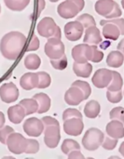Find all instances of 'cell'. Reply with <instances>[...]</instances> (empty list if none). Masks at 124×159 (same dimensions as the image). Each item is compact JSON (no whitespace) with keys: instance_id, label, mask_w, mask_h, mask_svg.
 <instances>
[{"instance_id":"42","label":"cell","mask_w":124,"mask_h":159,"mask_svg":"<svg viewBox=\"0 0 124 159\" xmlns=\"http://www.w3.org/2000/svg\"><path fill=\"white\" fill-rule=\"evenodd\" d=\"M41 121H42V123L44 125V128L50 127V126H59L60 127V124H59L58 120L51 117V116H44V117H42Z\"/></svg>"},{"instance_id":"34","label":"cell","mask_w":124,"mask_h":159,"mask_svg":"<svg viewBox=\"0 0 124 159\" xmlns=\"http://www.w3.org/2000/svg\"><path fill=\"white\" fill-rule=\"evenodd\" d=\"M106 23H113L115 24L121 32V34L124 35V19L122 18H117V19H109V20H102L100 21V24L103 26Z\"/></svg>"},{"instance_id":"54","label":"cell","mask_w":124,"mask_h":159,"mask_svg":"<svg viewBox=\"0 0 124 159\" xmlns=\"http://www.w3.org/2000/svg\"><path fill=\"white\" fill-rule=\"evenodd\" d=\"M122 7H123L124 9V0H122Z\"/></svg>"},{"instance_id":"8","label":"cell","mask_w":124,"mask_h":159,"mask_svg":"<svg viewBox=\"0 0 124 159\" xmlns=\"http://www.w3.org/2000/svg\"><path fill=\"white\" fill-rule=\"evenodd\" d=\"M45 128L42 121L36 117H30L23 123V130L29 137H39Z\"/></svg>"},{"instance_id":"49","label":"cell","mask_w":124,"mask_h":159,"mask_svg":"<svg viewBox=\"0 0 124 159\" xmlns=\"http://www.w3.org/2000/svg\"><path fill=\"white\" fill-rule=\"evenodd\" d=\"M5 122H6L5 116H4V114L2 112H0V129L5 126Z\"/></svg>"},{"instance_id":"46","label":"cell","mask_w":124,"mask_h":159,"mask_svg":"<svg viewBox=\"0 0 124 159\" xmlns=\"http://www.w3.org/2000/svg\"><path fill=\"white\" fill-rule=\"evenodd\" d=\"M71 1H73L78 6L79 11H81L84 8V6H85V1L84 0H71Z\"/></svg>"},{"instance_id":"14","label":"cell","mask_w":124,"mask_h":159,"mask_svg":"<svg viewBox=\"0 0 124 159\" xmlns=\"http://www.w3.org/2000/svg\"><path fill=\"white\" fill-rule=\"evenodd\" d=\"M84 94L83 92L77 87H72L68 89L64 94V101L68 105L76 106L79 105L80 102L84 101Z\"/></svg>"},{"instance_id":"11","label":"cell","mask_w":124,"mask_h":159,"mask_svg":"<svg viewBox=\"0 0 124 159\" xmlns=\"http://www.w3.org/2000/svg\"><path fill=\"white\" fill-rule=\"evenodd\" d=\"M84 32L83 25L78 21H69L64 25V34L69 41H78L82 37Z\"/></svg>"},{"instance_id":"40","label":"cell","mask_w":124,"mask_h":159,"mask_svg":"<svg viewBox=\"0 0 124 159\" xmlns=\"http://www.w3.org/2000/svg\"><path fill=\"white\" fill-rule=\"evenodd\" d=\"M13 132H14V129L9 126H4L3 128H1L0 129V143L3 144H6L8 136Z\"/></svg>"},{"instance_id":"43","label":"cell","mask_w":124,"mask_h":159,"mask_svg":"<svg viewBox=\"0 0 124 159\" xmlns=\"http://www.w3.org/2000/svg\"><path fill=\"white\" fill-rule=\"evenodd\" d=\"M122 14V9H121V7H120L119 4H118V3H116V4H115V6H114L113 10H112V11L110 12V14H108L106 18H107V20H109V19H117V18H121Z\"/></svg>"},{"instance_id":"3","label":"cell","mask_w":124,"mask_h":159,"mask_svg":"<svg viewBox=\"0 0 124 159\" xmlns=\"http://www.w3.org/2000/svg\"><path fill=\"white\" fill-rule=\"evenodd\" d=\"M44 51L50 60L59 59L64 55V45L60 38L50 37L45 45Z\"/></svg>"},{"instance_id":"19","label":"cell","mask_w":124,"mask_h":159,"mask_svg":"<svg viewBox=\"0 0 124 159\" xmlns=\"http://www.w3.org/2000/svg\"><path fill=\"white\" fill-rule=\"evenodd\" d=\"M116 2L114 0H98L95 3V11L105 18L113 10Z\"/></svg>"},{"instance_id":"18","label":"cell","mask_w":124,"mask_h":159,"mask_svg":"<svg viewBox=\"0 0 124 159\" xmlns=\"http://www.w3.org/2000/svg\"><path fill=\"white\" fill-rule=\"evenodd\" d=\"M38 75L36 73H26L20 79L21 87L25 90H31L38 86Z\"/></svg>"},{"instance_id":"6","label":"cell","mask_w":124,"mask_h":159,"mask_svg":"<svg viewBox=\"0 0 124 159\" xmlns=\"http://www.w3.org/2000/svg\"><path fill=\"white\" fill-rule=\"evenodd\" d=\"M57 28H58V25L56 24L54 20L50 17L43 18L36 26L38 34L46 38L53 37Z\"/></svg>"},{"instance_id":"37","label":"cell","mask_w":124,"mask_h":159,"mask_svg":"<svg viewBox=\"0 0 124 159\" xmlns=\"http://www.w3.org/2000/svg\"><path fill=\"white\" fill-rule=\"evenodd\" d=\"M107 98L109 102L111 103H118L120 102H122V98H123V93L122 92V90L120 91H107Z\"/></svg>"},{"instance_id":"2","label":"cell","mask_w":124,"mask_h":159,"mask_svg":"<svg viewBox=\"0 0 124 159\" xmlns=\"http://www.w3.org/2000/svg\"><path fill=\"white\" fill-rule=\"evenodd\" d=\"M104 139L105 135L99 129L91 128L82 138V145L88 151H95L102 145Z\"/></svg>"},{"instance_id":"56","label":"cell","mask_w":124,"mask_h":159,"mask_svg":"<svg viewBox=\"0 0 124 159\" xmlns=\"http://www.w3.org/2000/svg\"><path fill=\"white\" fill-rule=\"evenodd\" d=\"M86 159H94L93 157H88V158H86Z\"/></svg>"},{"instance_id":"24","label":"cell","mask_w":124,"mask_h":159,"mask_svg":"<svg viewBox=\"0 0 124 159\" xmlns=\"http://www.w3.org/2000/svg\"><path fill=\"white\" fill-rule=\"evenodd\" d=\"M101 111L100 103L97 101H90L86 103L84 107V115L88 118H96Z\"/></svg>"},{"instance_id":"29","label":"cell","mask_w":124,"mask_h":159,"mask_svg":"<svg viewBox=\"0 0 124 159\" xmlns=\"http://www.w3.org/2000/svg\"><path fill=\"white\" fill-rule=\"evenodd\" d=\"M62 152L65 155H68L72 151H79L80 150V145L78 142L72 139H66L63 142L61 146Z\"/></svg>"},{"instance_id":"52","label":"cell","mask_w":124,"mask_h":159,"mask_svg":"<svg viewBox=\"0 0 124 159\" xmlns=\"http://www.w3.org/2000/svg\"><path fill=\"white\" fill-rule=\"evenodd\" d=\"M107 159H122V158H120L119 157H117V156H113V157H110L109 158H107Z\"/></svg>"},{"instance_id":"13","label":"cell","mask_w":124,"mask_h":159,"mask_svg":"<svg viewBox=\"0 0 124 159\" xmlns=\"http://www.w3.org/2000/svg\"><path fill=\"white\" fill-rule=\"evenodd\" d=\"M57 12L64 19H71L77 16L80 11L73 1L65 0L57 7Z\"/></svg>"},{"instance_id":"45","label":"cell","mask_w":124,"mask_h":159,"mask_svg":"<svg viewBox=\"0 0 124 159\" xmlns=\"http://www.w3.org/2000/svg\"><path fill=\"white\" fill-rule=\"evenodd\" d=\"M68 159H86L82 153L79 151H72L68 154Z\"/></svg>"},{"instance_id":"15","label":"cell","mask_w":124,"mask_h":159,"mask_svg":"<svg viewBox=\"0 0 124 159\" xmlns=\"http://www.w3.org/2000/svg\"><path fill=\"white\" fill-rule=\"evenodd\" d=\"M107 133L108 137L113 139H122L124 138V125L123 123L118 120H111L107 125Z\"/></svg>"},{"instance_id":"23","label":"cell","mask_w":124,"mask_h":159,"mask_svg":"<svg viewBox=\"0 0 124 159\" xmlns=\"http://www.w3.org/2000/svg\"><path fill=\"white\" fill-rule=\"evenodd\" d=\"M103 35L105 36V38L108 40L115 41L120 37L121 32H120V29L115 24L106 23L103 25Z\"/></svg>"},{"instance_id":"4","label":"cell","mask_w":124,"mask_h":159,"mask_svg":"<svg viewBox=\"0 0 124 159\" xmlns=\"http://www.w3.org/2000/svg\"><path fill=\"white\" fill-rule=\"evenodd\" d=\"M8 150L14 155H21L25 153L27 146V139L24 138L21 133H11L6 143Z\"/></svg>"},{"instance_id":"26","label":"cell","mask_w":124,"mask_h":159,"mask_svg":"<svg viewBox=\"0 0 124 159\" xmlns=\"http://www.w3.org/2000/svg\"><path fill=\"white\" fill-rule=\"evenodd\" d=\"M112 75H113V77H112L110 84L107 87V90H109V91L122 90V86H123V79H122L121 74L116 71H112Z\"/></svg>"},{"instance_id":"17","label":"cell","mask_w":124,"mask_h":159,"mask_svg":"<svg viewBox=\"0 0 124 159\" xmlns=\"http://www.w3.org/2000/svg\"><path fill=\"white\" fill-rule=\"evenodd\" d=\"M83 42L88 45H98L102 42L100 30L96 26L89 27L85 30Z\"/></svg>"},{"instance_id":"39","label":"cell","mask_w":124,"mask_h":159,"mask_svg":"<svg viewBox=\"0 0 124 159\" xmlns=\"http://www.w3.org/2000/svg\"><path fill=\"white\" fill-rule=\"evenodd\" d=\"M117 145H118V140L117 139H113V138H110V137H105L101 146L105 150L110 151V150H114Z\"/></svg>"},{"instance_id":"10","label":"cell","mask_w":124,"mask_h":159,"mask_svg":"<svg viewBox=\"0 0 124 159\" xmlns=\"http://www.w3.org/2000/svg\"><path fill=\"white\" fill-rule=\"evenodd\" d=\"M19 98V89L12 82L5 83L0 87V99L6 103H11Z\"/></svg>"},{"instance_id":"35","label":"cell","mask_w":124,"mask_h":159,"mask_svg":"<svg viewBox=\"0 0 124 159\" xmlns=\"http://www.w3.org/2000/svg\"><path fill=\"white\" fill-rule=\"evenodd\" d=\"M67 58L65 55H64L63 57L59 58V59H55V60H50V64L52 65V67L56 70H64L67 66Z\"/></svg>"},{"instance_id":"5","label":"cell","mask_w":124,"mask_h":159,"mask_svg":"<svg viewBox=\"0 0 124 159\" xmlns=\"http://www.w3.org/2000/svg\"><path fill=\"white\" fill-rule=\"evenodd\" d=\"M94 45L79 44L72 48V57L76 62L83 63L92 61Z\"/></svg>"},{"instance_id":"28","label":"cell","mask_w":124,"mask_h":159,"mask_svg":"<svg viewBox=\"0 0 124 159\" xmlns=\"http://www.w3.org/2000/svg\"><path fill=\"white\" fill-rule=\"evenodd\" d=\"M41 64V60L36 54H29L24 59V66L28 70H36Z\"/></svg>"},{"instance_id":"27","label":"cell","mask_w":124,"mask_h":159,"mask_svg":"<svg viewBox=\"0 0 124 159\" xmlns=\"http://www.w3.org/2000/svg\"><path fill=\"white\" fill-rule=\"evenodd\" d=\"M31 0H4L5 5L7 8L13 11H21L23 10L30 3Z\"/></svg>"},{"instance_id":"21","label":"cell","mask_w":124,"mask_h":159,"mask_svg":"<svg viewBox=\"0 0 124 159\" xmlns=\"http://www.w3.org/2000/svg\"><path fill=\"white\" fill-rule=\"evenodd\" d=\"M33 98L38 103V111H37L38 114H44L50 110L51 102H50V98L46 93H42V92L36 93L34 95Z\"/></svg>"},{"instance_id":"32","label":"cell","mask_w":124,"mask_h":159,"mask_svg":"<svg viewBox=\"0 0 124 159\" xmlns=\"http://www.w3.org/2000/svg\"><path fill=\"white\" fill-rule=\"evenodd\" d=\"M37 75H38V78H39L37 88L38 89H47V88H49L50 83H51L50 75L46 72H38Z\"/></svg>"},{"instance_id":"44","label":"cell","mask_w":124,"mask_h":159,"mask_svg":"<svg viewBox=\"0 0 124 159\" xmlns=\"http://www.w3.org/2000/svg\"><path fill=\"white\" fill-rule=\"evenodd\" d=\"M104 58V53L100 50L97 49L96 45H94V48H93V58H92V61L93 62H100Z\"/></svg>"},{"instance_id":"31","label":"cell","mask_w":124,"mask_h":159,"mask_svg":"<svg viewBox=\"0 0 124 159\" xmlns=\"http://www.w3.org/2000/svg\"><path fill=\"white\" fill-rule=\"evenodd\" d=\"M77 20L79 21L83 25V27L86 29L89 27H92V26H96V22H95L94 18L88 13H84V14L79 16Z\"/></svg>"},{"instance_id":"41","label":"cell","mask_w":124,"mask_h":159,"mask_svg":"<svg viewBox=\"0 0 124 159\" xmlns=\"http://www.w3.org/2000/svg\"><path fill=\"white\" fill-rule=\"evenodd\" d=\"M38 48H39V39L35 34H33L32 39H31L29 45L27 46L26 50L27 51H35V50H37Z\"/></svg>"},{"instance_id":"30","label":"cell","mask_w":124,"mask_h":159,"mask_svg":"<svg viewBox=\"0 0 124 159\" xmlns=\"http://www.w3.org/2000/svg\"><path fill=\"white\" fill-rule=\"evenodd\" d=\"M72 87H77L79 88L84 94V99L87 100L90 95L92 94V88L90 86V84L86 81H82V80H76L75 82L72 83Z\"/></svg>"},{"instance_id":"57","label":"cell","mask_w":124,"mask_h":159,"mask_svg":"<svg viewBox=\"0 0 124 159\" xmlns=\"http://www.w3.org/2000/svg\"><path fill=\"white\" fill-rule=\"evenodd\" d=\"M25 159H35V158H31V157H27V158H25Z\"/></svg>"},{"instance_id":"9","label":"cell","mask_w":124,"mask_h":159,"mask_svg":"<svg viewBox=\"0 0 124 159\" xmlns=\"http://www.w3.org/2000/svg\"><path fill=\"white\" fill-rule=\"evenodd\" d=\"M112 77L113 75L111 70L102 68V69H98L94 73L92 78V82L97 89H105L108 87V85L112 80Z\"/></svg>"},{"instance_id":"7","label":"cell","mask_w":124,"mask_h":159,"mask_svg":"<svg viewBox=\"0 0 124 159\" xmlns=\"http://www.w3.org/2000/svg\"><path fill=\"white\" fill-rule=\"evenodd\" d=\"M61 140V129L59 126L47 127L44 129V143L50 148L54 149L59 145Z\"/></svg>"},{"instance_id":"59","label":"cell","mask_w":124,"mask_h":159,"mask_svg":"<svg viewBox=\"0 0 124 159\" xmlns=\"http://www.w3.org/2000/svg\"><path fill=\"white\" fill-rule=\"evenodd\" d=\"M123 95H124V91H123Z\"/></svg>"},{"instance_id":"47","label":"cell","mask_w":124,"mask_h":159,"mask_svg":"<svg viewBox=\"0 0 124 159\" xmlns=\"http://www.w3.org/2000/svg\"><path fill=\"white\" fill-rule=\"evenodd\" d=\"M45 7H46L45 0H38V14L41 13V11L45 8Z\"/></svg>"},{"instance_id":"16","label":"cell","mask_w":124,"mask_h":159,"mask_svg":"<svg viewBox=\"0 0 124 159\" xmlns=\"http://www.w3.org/2000/svg\"><path fill=\"white\" fill-rule=\"evenodd\" d=\"M25 116H26L25 110L20 104L10 106L7 110V117H8L9 121L13 124L21 123V121L24 119Z\"/></svg>"},{"instance_id":"36","label":"cell","mask_w":124,"mask_h":159,"mask_svg":"<svg viewBox=\"0 0 124 159\" xmlns=\"http://www.w3.org/2000/svg\"><path fill=\"white\" fill-rule=\"evenodd\" d=\"M71 118H81L82 119V115L78 109L68 108V109L64 110V112L63 113L64 121L67 120V119H71Z\"/></svg>"},{"instance_id":"48","label":"cell","mask_w":124,"mask_h":159,"mask_svg":"<svg viewBox=\"0 0 124 159\" xmlns=\"http://www.w3.org/2000/svg\"><path fill=\"white\" fill-rule=\"evenodd\" d=\"M117 48H118V50H120L124 56V38L122 40H121V42L118 44V47Z\"/></svg>"},{"instance_id":"55","label":"cell","mask_w":124,"mask_h":159,"mask_svg":"<svg viewBox=\"0 0 124 159\" xmlns=\"http://www.w3.org/2000/svg\"><path fill=\"white\" fill-rule=\"evenodd\" d=\"M50 2H57V1H59V0H50Z\"/></svg>"},{"instance_id":"12","label":"cell","mask_w":124,"mask_h":159,"mask_svg":"<svg viewBox=\"0 0 124 159\" xmlns=\"http://www.w3.org/2000/svg\"><path fill=\"white\" fill-rule=\"evenodd\" d=\"M84 129V123L81 118H71L64 120V130L69 136H79Z\"/></svg>"},{"instance_id":"25","label":"cell","mask_w":124,"mask_h":159,"mask_svg":"<svg viewBox=\"0 0 124 159\" xmlns=\"http://www.w3.org/2000/svg\"><path fill=\"white\" fill-rule=\"evenodd\" d=\"M19 104L21 105L24 108L26 116L33 115V114H35V113H36L38 111V103L34 98H32V99H23V100H21Z\"/></svg>"},{"instance_id":"20","label":"cell","mask_w":124,"mask_h":159,"mask_svg":"<svg viewBox=\"0 0 124 159\" xmlns=\"http://www.w3.org/2000/svg\"><path fill=\"white\" fill-rule=\"evenodd\" d=\"M73 71L77 76L87 78L91 75V74L93 72V65L89 61L83 62V63L75 61L73 64Z\"/></svg>"},{"instance_id":"1","label":"cell","mask_w":124,"mask_h":159,"mask_svg":"<svg viewBox=\"0 0 124 159\" xmlns=\"http://www.w3.org/2000/svg\"><path fill=\"white\" fill-rule=\"evenodd\" d=\"M26 36L20 32H9L0 41V52L7 60H17L26 45Z\"/></svg>"},{"instance_id":"50","label":"cell","mask_w":124,"mask_h":159,"mask_svg":"<svg viewBox=\"0 0 124 159\" xmlns=\"http://www.w3.org/2000/svg\"><path fill=\"white\" fill-rule=\"evenodd\" d=\"M119 152L121 153V155L124 157V142L121 144V146H120V149H119Z\"/></svg>"},{"instance_id":"53","label":"cell","mask_w":124,"mask_h":159,"mask_svg":"<svg viewBox=\"0 0 124 159\" xmlns=\"http://www.w3.org/2000/svg\"><path fill=\"white\" fill-rule=\"evenodd\" d=\"M2 159H16V158H14L13 157H4Z\"/></svg>"},{"instance_id":"38","label":"cell","mask_w":124,"mask_h":159,"mask_svg":"<svg viewBox=\"0 0 124 159\" xmlns=\"http://www.w3.org/2000/svg\"><path fill=\"white\" fill-rule=\"evenodd\" d=\"M39 151V143L35 139H27L25 154H36Z\"/></svg>"},{"instance_id":"33","label":"cell","mask_w":124,"mask_h":159,"mask_svg":"<svg viewBox=\"0 0 124 159\" xmlns=\"http://www.w3.org/2000/svg\"><path fill=\"white\" fill-rule=\"evenodd\" d=\"M111 120H118L124 124V107H115L109 113Z\"/></svg>"},{"instance_id":"58","label":"cell","mask_w":124,"mask_h":159,"mask_svg":"<svg viewBox=\"0 0 124 159\" xmlns=\"http://www.w3.org/2000/svg\"><path fill=\"white\" fill-rule=\"evenodd\" d=\"M0 12H1V6H0Z\"/></svg>"},{"instance_id":"22","label":"cell","mask_w":124,"mask_h":159,"mask_svg":"<svg viewBox=\"0 0 124 159\" xmlns=\"http://www.w3.org/2000/svg\"><path fill=\"white\" fill-rule=\"evenodd\" d=\"M124 56L120 50H114L109 52L107 57V64L109 67L119 68L123 64Z\"/></svg>"},{"instance_id":"51","label":"cell","mask_w":124,"mask_h":159,"mask_svg":"<svg viewBox=\"0 0 124 159\" xmlns=\"http://www.w3.org/2000/svg\"><path fill=\"white\" fill-rule=\"evenodd\" d=\"M109 45H110V43H109V42H103V43H102V45H101L100 47H101L102 48H105V49H106Z\"/></svg>"}]
</instances>
